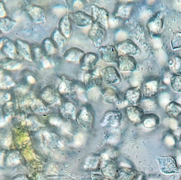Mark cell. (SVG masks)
Segmentation results:
<instances>
[{
	"label": "cell",
	"mask_w": 181,
	"mask_h": 180,
	"mask_svg": "<svg viewBox=\"0 0 181 180\" xmlns=\"http://www.w3.org/2000/svg\"><path fill=\"white\" fill-rule=\"evenodd\" d=\"M106 29L94 22L92 24L88 35L96 48H99L105 41L107 35Z\"/></svg>",
	"instance_id": "cell-1"
},
{
	"label": "cell",
	"mask_w": 181,
	"mask_h": 180,
	"mask_svg": "<svg viewBox=\"0 0 181 180\" xmlns=\"http://www.w3.org/2000/svg\"><path fill=\"white\" fill-rule=\"evenodd\" d=\"M92 12L91 17L94 22L101 25L104 28L108 27L109 13L105 9L94 5L90 6Z\"/></svg>",
	"instance_id": "cell-2"
},
{
	"label": "cell",
	"mask_w": 181,
	"mask_h": 180,
	"mask_svg": "<svg viewBox=\"0 0 181 180\" xmlns=\"http://www.w3.org/2000/svg\"><path fill=\"white\" fill-rule=\"evenodd\" d=\"M119 55L133 56L138 54L140 49L137 45L130 39H126L117 44L116 47Z\"/></svg>",
	"instance_id": "cell-3"
},
{
	"label": "cell",
	"mask_w": 181,
	"mask_h": 180,
	"mask_svg": "<svg viewBox=\"0 0 181 180\" xmlns=\"http://www.w3.org/2000/svg\"><path fill=\"white\" fill-rule=\"evenodd\" d=\"M68 15L71 22L78 26L85 27L92 25L94 22L91 16L82 11L71 13Z\"/></svg>",
	"instance_id": "cell-4"
},
{
	"label": "cell",
	"mask_w": 181,
	"mask_h": 180,
	"mask_svg": "<svg viewBox=\"0 0 181 180\" xmlns=\"http://www.w3.org/2000/svg\"><path fill=\"white\" fill-rule=\"evenodd\" d=\"M99 73L103 80L106 84H116L120 80V76L117 69L113 66H109L102 69Z\"/></svg>",
	"instance_id": "cell-5"
},
{
	"label": "cell",
	"mask_w": 181,
	"mask_h": 180,
	"mask_svg": "<svg viewBox=\"0 0 181 180\" xmlns=\"http://www.w3.org/2000/svg\"><path fill=\"white\" fill-rule=\"evenodd\" d=\"M102 60L109 63H117L119 56L116 47L113 45L102 46L98 48Z\"/></svg>",
	"instance_id": "cell-6"
},
{
	"label": "cell",
	"mask_w": 181,
	"mask_h": 180,
	"mask_svg": "<svg viewBox=\"0 0 181 180\" xmlns=\"http://www.w3.org/2000/svg\"><path fill=\"white\" fill-rule=\"evenodd\" d=\"M17 54L25 60L29 62L33 61L31 47L26 41L17 39L15 41Z\"/></svg>",
	"instance_id": "cell-7"
},
{
	"label": "cell",
	"mask_w": 181,
	"mask_h": 180,
	"mask_svg": "<svg viewBox=\"0 0 181 180\" xmlns=\"http://www.w3.org/2000/svg\"><path fill=\"white\" fill-rule=\"evenodd\" d=\"M99 59V55L96 53H85L80 63L82 70L87 72L93 70Z\"/></svg>",
	"instance_id": "cell-8"
},
{
	"label": "cell",
	"mask_w": 181,
	"mask_h": 180,
	"mask_svg": "<svg viewBox=\"0 0 181 180\" xmlns=\"http://www.w3.org/2000/svg\"><path fill=\"white\" fill-rule=\"evenodd\" d=\"M119 70L123 72L134 71L137 68V63L133 56L119 55L117 62Z\"/></svg>",
	"instance_id": "cell-9"
},
{
	"label": "cell",
	"mask_w": 181,
	"mask_h": 180,
	"mask_svg": "<svg viewBox=\"0 0 181 180\" xmlns=\"http://www.w3.org/2000/svg\"><path fill=\"white\" fill-rule=\"evenodd\" d=\"M78 121L79 124L86 131H89L93 126L94 117L91 112L86 108L84 107L81 110Z\"/></svg>",
	"instance_id": "cell-10"
},
{
	"label": "cell",
	"mask_w": 181,
	"mask_h": 180,
	"mask_svg": "<svg viewBox=\"0 0 181 180\" xmlns=\"http://www.w3.org/2000/svg\"><path fill=\"white\" fill-rule=\"evenodd\" d=\"M1 48L3 54L7 58L14 59L17 54L15 42L7 38L1 39Z\"/></svg>",
	"instance_id": "cell-11"
},
{
	"label": "cell",
	"mask_w": 181,
	"mask_h": 180,
	"mask_svg": "<svg viewBox=\"0 0 181 180\" xmlns=\"http://www.w3.org/2000/svg\"><path fill=\"white\" fill-rule=\"evenodd\" d=\"M27 13L32 20L37 23H41L46 20L44 9L35 5L29 6L27 9Z\"/></svg>",
	"instance_id": "cell-12"
},
{
	"label": "cell",
	"mask_w": 181,
	"mask_h": 180,
	"mask_svg": "<svg viewBox=\"0 0 181 180\" xmlns=\"http://www.w3.org/2000/svg\"><path fill=\"white\" fill-rule=\"evenodd\" d=\"M120 113L115 111H109L106 113L102 120V124L103 126H117L121 121Z\"/></svg>",
	"instance_id": "cell-13"
},
{
	"label": "cell",
	"mask_w": 181,
	"mask_h": 180,
	"mask_svg": "<svg viewBox=\"0 0 181 180\" xmlns=\"http://www.w3.org/2000/svg\"><path fill=\"white\" fill-rule=\"evenodd\" d=\"M141 96V91L139 87L129 88L125 93V102L129 104L134 105L140 100Z\"/></svg>",
	"instance_id": "cell-14"
},
{
	"label": "cell",
	"mask_w": 181,
	"mask_h": 180,
	"mask_svg": "<svg viewBox=\"0 0 181 180\" xmlns=\"http://www.w3.org/2000/svg\"><path fill=\"white\" fill-rule=\"evenodd\" d=\"M85 54L83 51L77 48L69 49L64 54V58L68 62L77 64L80 63Z\"/></svg>",
	"instance_id": "cell-15"
},
{
	"label": "cell",
	"mask_w": 181,
	"mask_h": 180,
	"mask_svg": "<svg viewBox=\"0 0 181 180\" xmlns=\"http://www.w3.org/2000/svg\"><path fill=\"white\" fill-rule=\"evenodd\" d=\"M159 83L156 80L147 81L143 84L142 91L144 95L148 98L156 96L159 91Z\"/></svg>",
	"instance_id": "cell-16"
},
{
	"label": "cell",
	"mask_w": 181,
	"mask_h": 180,
	"mask_svg": "<svg viewBox=\"0 0 181 180\" xmlns=\"http://www.w3.org/2000/svg\"><path fill=\"white\" fill-rule=\"evenodd\" d=\"M94 69L93 70L87 72L84 76V82L88 88L97 85L101 83L102 79L100 73L96 72Z\"/></svg>",
	"instance_id": "cell-17"
},
{
	"label": "cell",
	"mask_w": 181,
	"mask_h": 180,
	"mask_svg": "<svg viewBox=\"0 0 181 180\" xmlns=\"http://www.w3.org/2000/svg\"><path fill=\"white\" fill-rule=\"evenodd\" d=\"M68 14L64 15L61 19L58 24V29L66 38L70 37L71 33L72 25Z\"/></svg>",
	"instance_id": "cell-18"
},
{
	"label": "cell",
	"mask_w": 181,
	"mask_h": 180,
	"mask_svg": "<svg viewBox=\"0 0 181 180\" xmlns=\"http://www.w3.org/2000/svg\"><path fill=\"white\" fill-rule=\"evenodd\" d=\"M128 118L131 121H141L143 117V111L138 107L132 106L127 107L126 110Z\"/></svg>",
	"instance_id": "cell-19"
},
{
	"label": "cell",
	"mask_w": 181,
	"mask_h": 180,
	"mask_svg": "<svg viewBox=\"0 0 181 180\" xmlns=\"http://www.w3.org/2000/svg\"><path fill=\"white\" fill-rule=\"evenodd\" d=\"M166 112L173 118H177L181 115V105L176 102H171L166 107Z\"/></svg>",
	"instance_id": "cell-20"
},
{
	"label": "cell",
	"mask_w": 181,
	"mask_h": 180,
	"mask_svg": "<svg viewBox=\"0 0 181 180\" xmlns=\"http://www.w3.org/2000/svg\"><path fill=\"white\" fill-rule=\"evenodd\" d=\"M16 24V22L9 17L1 18L0 28L1 30L4 33L9 32L13 29Z\"/></svg>",
	"instance_id": "cell-21"
},
{
	"label": "cell",
	"mask_w": 181,
	"mask_h": 180,
	"mask_svg": "<svg viewBox=\"0 0 181 180\" xmlns=\"http://www.w3.org/2000/svg\"><path fill=\"white\" fill-rule=\"evenodd\" d=\"M58 29L53 31L52 34V39L56 47L59 48L64 47L66 42V39Z\"/></svg>",
	"instance_id": "cell-22"
},
{
	"label": "cell",
	"mask_w": 181,
	"mask_h": 180,
	"mask_svg": "<svg viewBox=\"0 0 181 180\" xmlns=\"http://www.w3.org/2000/svg\"><path fill=\"white\" fill-rule=\"evenodd\" d=\"M43 49L44 52L48 55H52L56 53V46L52 39L46 38L42 43Z\"/></svg>",
	"instance_id": "cell-23"
},
{
	"label": "cell",
	"mask_w": 181,
	"mask_h": 180,
	"mask_svg": "<svg viewBox=\"0 0 181 180\" xmlns=\"http://www.w3.org/2000/svg\"><path fill=\"white\" fill-rule=\"evenodd\" d=\"M1 67L3 69L7 70H16L21 68L22 64L20 63L14 59H8L3 61L1 63Z\"/></svg>",
	"instance_id": "cell-24"
},
{
	"label": "cell",
	"mask_w": 181,
	"mask_h": 180,
	"mask_svg": "<svg viewBox=\"0 0 181 180\" xmlns=\"http://www.w3.org/2000/svg\"><path fill=\"white\" fill-rule=\"evenodd\" d=\"M103 99L106 102L113 103L118 100L117 93L111 88H107L103 92Z\"/></svg>",
	"instance_id": "cell-25"
},
{
	"label": "cell",
	"mask_w": 181,
	"mask_h": 180,
	"mask_svg": "<svg viewBox=\"0 0 181 180\" xmlns=\"http://www.w3.org/2000/svg\"><path fill=\"white\" fill-rule=\"evenodd\" d=\"M142 120L144 126L148 128L155 127L158 121L157 116L153 115L143 116Z\"/></svg>",
	"instance_id": "cell-26"
},
{
	"label": "cell",
	"mask_w": 181,
	"mask_h": 180,
	"mask_svg": "<svg viewBox=\"0 0 181 180\" xmlns=\"http://www.w3.org/2000/svg\"><path fill=\"white\" fill-rule=\"evenodd\" d=\"M31 48L33 61H38L43 58L44 51L43 49L37 45H34L31 47Z\"/></svg>",
	"instance_id": "cell-27"
},
{
	"label": "cell",
	"mask_w": 181,
	"mask_h": 180,
	"mask_svg": "<svg viewBox=\"0 0 181 180\" xmlns=\"http://www.w3.org/2000/svg\"><path fill=\"white\" fill-rule=\"evenodd\" d=\"M1 88H9L15 85V83L13 82L10 77L8 76H2L1 74Z\"/></svg>",
	"instance_id": "cell-28"
},
{
	"label": "cell",
	"mask_w": 181,
	"mask_h": 180,
	"mask_svg": "<svg viewBox=\"0 0 181 180\" xmlns=\"http://www.w3.org/2000/svg\"><path fill=\"white\" fill-rule=\"evenodd\" d=\"M32 108L35 112L38 113H45L49 111V109L39 100H35L32 105Z\"/></svg>",
	"instance_id": "cell-29"
},
{
	"label": "cell",
	"mask_w": 181,
	"mask_h": 180,
	"mask_svg": "<svg viewBox=\"0 0 181 180\" xmlns=\"http://www.w3.org/2000/svg\"><path fill=\"white\" fill-rule=\"evenodd\" d=\"M171 86L175 92L181 93V76H175L171 79Z\"/></svg>",
	"instance_id": "cell-30"
},
{
	"label": "cell",
	"mask_w": 181,
	"mask_h": 180,
	"mask_svg": "<svg viewBox=\"0 0 181 180\" xmlns=\"http://www.w3.org/2000/svg\"><path fill=\"white\" fill-rule=\"evenodd\" d=\"M171 101L170 95L167 93L161 94L158 98L159 104L163 107L166 108L167 105L171 102Z\"/></svg>",
	"instance_id": "cell-31"
},
{
	"label": "cell",
	"mask_w": 181,
	"mask_h": 180,
	"mask_svg": "<svg viewBox=\"0 0 181 180\" xmlns=\"http://www.w3.org/2000/svg\"><path fill=\"white\" fill-rule=\"evenodd\" d=\"M141 105L145 109L149 111L154 110L157 106L156 103L149 99L143 100L141 102Z\"/></svg>",
	"instance_id": "cell-32"
},
{
	"label": "cell",
	"mask_w": 181,
	"mask_h": 180,
	"mask_svg": "<svg viewBox=\"0 0 181 180\" xmlns=\"http://www.w3.org/2000/svg\"><path fill=\"white\" fill-rule=\"evenodd\" d=\"M64 110L66 113L70 115L73 118L76 117V108L73 104L70 102L66 104Z\"/></svg>",
	"instance_id": "cell-33"
},
{
	"label": "cell",
	"mask_w": 181,
	"mask_h": 180,
	"mask_svg": "<svg viewBox=\"0 0 181 180\" xmlns=\"http://www.w3.org/2000/svg\"><path fill=\"white\" fill-rule=\"evenodd\" d=\"M42 98L45 101L49 103L52 104L55 101V98L52 91L46 90L43 93L42 95Z\"/></svg>",
	"instance_id": "cell-34"
},
{
	"label": "cell",
	"mask_w": 181,
	"mask_h": 180,
	"mask_svg": "<svg viewBox=\"0 0 181 180\" xmlns=\"http://www.w3.org/2000/svg\"><path fill=\"white\" fill-rule=\"evenodd\" d=\"M27 125L30 127L31 129L34 130L37 128L40 127L41 124L35 119H31L27 120Z\"/></svg>",
	"instance_id": "cell-35"
},
{
	"label": "cell",
	"mask_w": 181,
	"mask_h": 180,
	"mask_svg": "<svg viewBox=\"0 0 181 180\" xmlns=\"http://www.w3.org/2000/svg\"><path fill=\"white\" fill-rule=\"evenodd\" d=\"M166 122L167 124L174 131L177 129L179 128L178 122L174 119H169L167 120Z\"/></svg>",
	"instance_id": "cell-36"
},
{
	"label": "cell",
	"mask_w": 181,
	"mask_h": 180,
	"mask_svg": "<svg viewBox=\"0 0 181 180\" xmlns=\"http://www.w3.org/2000/svg\"><path fill=\"white\" fill-rule=\"evenodd\" d=\"M50 123L54 125L59 126L61 123V121L60 119L55 117H51L49 120Z\"/></svg>",
	"instance_id": "cell-37"
},
{
	"label": "cell",
	"mask_w": 181,
	"mask_h": 180,
	"mask_svg": "<svg viewBox=\"0 0 181 180\" xmlns=\"http://www.w3.org/2000/svg\"><path fill=\"white\" fill-rule=\"evenodd\" d=\"M0 7H1V13H0V14H1V18L6 17V11L5 10L3 3L1 2L0 3Z\"/></svg>",
	"instance_id": "cell-38"
},
{
	"label": "cell",
	"mask_w": 181,
	"mask_h": 180,
	"mask_svg": "<svg viewBox=\"0 0 181 180\" xmlns=\"http://www.w3.org/2000/svg\"><path fill=\"white\" fill-rule=\"evenodd\" d=\"M67 90V86L66 83L64 82H62L60 85L59 90L61 93L65 92Z\"/></svg>",
	"instance_id": "cell-39"
},
{
	"label": "cell",
	"mask_w": 181,
	"mask_h": 180,
	"mask_svg": "<svg viewBox=\"0 0 181 180\" xmlns=\"http://www.w3.org/2000/svg\"><path fill=\"white\" fill-rule=\"evenodd\" d=\"M165 141L166 142L167 144L170 145H174L175 141L174 139L170 136H166L165 139Z\"/></svg>",
	"instance_id": "cell-40"
},
{
	"label": "cell",
	"mask_w": 181,
	"mask_h": 180,
	"mask_svg": "<svg viewBox=\"0 0 181 180\" xmlns=\"http://www.w3.org/2000/svg\"><path fill=\"white\" fill-rule=\"evenodd\" d=\"M70 127L67 124H65L62 126V130L64 133H68L69 132Z\"/></svg>",
	"instance_id": "cell-41"
},
{
	"label": "cell",
	"mask_w": 181,
	"mask_h": 180,
	"mask_svg": "<svg viewBox=\"0 0 181 180\" xmlns=\"http://www.w3.org/2000/svg\"><path fill=\"white\" fill-rule=\"evenodd\" d=\"M27 80L28 82L31 84H34L36 82L35 79L32 76H27Z\"/></svg>",
	"instance_id": "cell-42"
},
{
	"label": "cell",
	"mask_w": 181,
	"mask_h": 180,
	"mask_svg": "<svg viewBox=\"0 0 181 180\" xmlns=\"http://www.w3.org/2000/svg\"><path fill=\"white\" fill-rule=\"evenodd\" d=\"M11 140V138L10 136L8 135L4 139V142L5 144H10Z\"/></svg>",
	"instance_id": "cell-43"
},
{
	"label": "cell",
	"mask_w": 181,
	"mask_h": 180,
	"mask_svg": "<svg viewBox=\"0 0 181 180\" xmlns=\"http://www.w3.org/2000/svg\"><path fill=\"white\" fill-rule=\"evenodd\" d=\"M176 102L178 103L181 105V94H179L177 97V98L176 100Z\"/></svg>",
	"instance_id": "cell-44"
},
{
	"label": "cell",
	"mask_w": 181,
	"mask_h": 180,
	"mask_svg": "<svg viewBox=\"0 0 181 180\" xmlns=\"http://www.w3.org/2000/svg\"><path fill=\"white\" fill-rule=\"evenodd\" d=\"M11 98V96L9 94H7L5 95L4 97V99L5 100V101H7L10 100Z\"/></svg>",
	"instance_id": "cell-45"
},
{
	"label": "cell",
	"mask_w": 181,
	"mask_h": 180,
	"mask_svg": "<svg viewBox=\"0 0 181 180\" xmlns=\"http://www.w3.org/2000/svg\"><path fill=\"white\" fill-rule=\"evenodd\" d=\"M179 161L180 162V163L181 164V156L179 157Z\"/></svg>",
	"instance_id": "cell-46"
}]
</instances>
